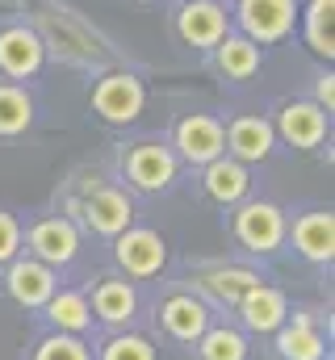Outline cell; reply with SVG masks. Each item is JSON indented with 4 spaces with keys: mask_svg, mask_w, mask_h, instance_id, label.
I'll return each instance as SVG.
<instances>
[{
    "mask_svg": "<svg viewBox=\"0 0 335 360\" xmlns=\"http://www.w3.org/2000/svg\"><path fill=\"white\" fill-rule=\"evenodd\" d=\"M42 310H46V319H51L63 335H80L84 327L92 323L88 297H84V293H72V289H63V293L55 289V293L46 297V306H42Z\"/></svg>",
    "mask_w": 335,
    "mask_h": 360,
    "instance_id": "obj_20",
    "label": "cell"
},
{
    "mask_svg": "<svg viewBox=\"0 0 335 360\" xmlns=\"http://www.w3.org/2000/svg\"><path fill=\"white\" fill-rule=\"evenodd\" d=\"M214 51H218V68L227 80H251L260 72V46L251 38H222Z\"/></svg>",
    "mask_w": 335,
    "mask_h": 360,
    "instance_id": "obj_21",
    "label": "cell"
},
{
    "mask_svg": "<svg viewBox=\"0 0 335 360\" xmlns=\"http://www.w3.org/2000/svg\"><path fill=\"white\" fill-rule=\"evenodd\" d=\"M143 4H151V0H143Z\"/></svg>",
    "mask_w": 335,
    "mask_h": 360,
    "instance_id": "obj_30",
    "label": "cell"
},
{
    "mask_svg": "<svg viewBox=\"0 0 335 360\" xmlns=\"http://www.w3.org/2000/svg\"><path fill=\"white\" fill-rule=\"evenodd\" d=\"M42 55H46V51H42V38H38L34 30L13 25V30L0 34V72H4V76H13V80L38 76Z\"/></svg>",
    "mask_w": 335,
    "mask_h": 360,
    "instance_id": "obj_12",
    "label": "cell"
},
{
    "mask_svg": "<svg viewBox=\"0 0 335 360\" xmlns=\"http://www.w3.org/2000/svg\"><path fill=\"white\" fill-rule=\"evenodd\" d=\"M4 289L17 306L25 310H42L46 297L55 293V269H46L42 260L25 256V260H8V272H4Z\"/></svg>",
    "mask_w": 335,
    "mask_h": 360,
    "instance_id": "obj_6",
    "label": "cell"
},
{
    "mask_svg": "<svg viewBox=\"0 0 335 360\" xmlns=\"http://www.w3.org/2000/svg\"><path fill=\"white\" fill-rule=\"evenodd\" d=\"M88 310H96V319L109 323V327H126V323L134 319V310H139V293L130 289V281L105 276V281L92 289V306H88Z\"/></svg>",
    "mask_w": 335,
    "mask_h": 360,
    "instance_id": "obj_17",
    "label": "cell"
},
{
    "mask_svg": "<svg viewBox=\"0 0 335 360\" xmlns=\"http://www.w3.org/2000/svg\"><path fill=\"white\" fill-rule=\"evenodd\" d=\"M293 248L315 260V264H327L335 256V222L327 210H315V214H302L293 222Z\"/></svg>",
    "mask_w": 335,
    "mask_h": 360,
    "instance_id": "obj_15",
    "label": "cell"
},
{
    "mask_svg": "<svg viewBox=\"0 0 335 360\" xmlns=\"http://www.w3.org/2000/svg\"><path fill=\"white\" fill-rule=\"evenodd\" d=\"M34 360H92V352L84 348L76 335H46L38 348H34Z\"/></svg>",
    "mask_w": 335,
    "mask_h": 360,
    "instance_id": "obj_27",
    "label": "cell"
},
{
    "mask_svg": "<svg viewBox=\"0 0 335 360\" xmlns=\"http://www.w3.org/2000/svg\"><path fill=\"white\" fill-rule=\"evenodd\" d=\"M160 323H164V331L172 335V340L197 344V340L206 335V327H210V310H206V302H197L193 293H176V297L164 302Z\"/></svg>",
    "mask_w": 335,
    "mask_h": 360,
    "instance_id": "obj_14",
    "label": "cell"
},
{
    "mask_svg": "<svg viewBox=\"0 0 335 360\" xmlns=\"http://www.w3.org/2000/svg\"><path fill=\"white\" fill-rule=\"evenodd\" d=\"M176 30L189 46H218L227 38V8L218 0H189L176 13Z\"/></svg>",
    "mask_w": 335,
    "mask_h": 360,
    "instance_id": "obj_8",
    "label": "cell"
},
{
    "mask_svg": "<svg viewBox=\"0 0 335 360\" xmlns=\"http://www.w3.org/2000/svg\"><path fill=\"white\" fill-rule=\"evenodd\" d=\"M101 360H156V348L143 335H109L101 344Z\"/></svg>",
    "mask_w": 335,
    "mask_h": 360,
    "instance_id": "obj_26",
    "label": "cell"
},
{
    "mask_svg": "<svg viewBox=\"0 0 335 360\" xmlns=\"http://www.w3.org/2000/svg\"><path fill=\"white\" fill-rule=\"evenodd\" d=\"M201 360H248V340L231 327H206V335L197 340Z\"/></svg>",
    "mask_w": 335,
    "mask_h": 360,
    "instance_id": "obj_24",
    "label": "cell"
},
{
    "mask_svg": "<svg viewBox=\"0 0 335 360\" xmlns=\"http://www.w3.org/2000/svg\"><path fill=\"white\" fill-rule=\"evenodd\" d=\"M235 239L255 256H272L285 243V214L272 201H248L235 214Z\"/></svg>",
    "mask_w": 335,
    "mask_h": 360,
    "instance_id": "obj_1",
    "label": "cell"
},
{
    "mask_svg": "<svg viewBox=\"0 0 335 360\" xmlns=\"http://www.w3.org/2000/svg\"><path fill=\"white\" fill-rule=\"evenodd\" d=\"M113 256H118V264L130 272V276H156L168 260V248L156 231L126 226V231L118 235V243H113Z\"/></svg>",
    "mask_w": 335,
    "mask_h": 360,
    "instance_id": "obj_5",
    "label": "cell"
},
{
    "mask_svg": "<svg viewBox=\"0 0 335 360\" xmlns=\"http://www.w3.org/2000/svg\"><path fill=\"white\" fill-rule=\"evenodd\" d=\"M227 151L239 164H260L272 151V126L264 117H235L227 130Z\"/></svg>",
    "mask_w": 335,
    "mask_h": 360,
    "instance_id": "obj_16",
    "label": "cell"
},
{
    "mask_svg": "<svg viewBox=\"0 0 335 360\" xmlns=\"http://www.w3.org/2000/svg\"><path fill=\"white\" fill-rule=\"evenodd\" d=\"M176 147H180V155L189 164H214L227 151V130L206 113H189L176 126Z\"/></svg>",
    "mask_w": 335,
    "mask_h": 360,
    "instance_id": "obj_9",
    "label": "cell"
},
{
    "mask_svg": "<svg viewBox=\"0 0 335 360\" xmlns=\"http://www.w3.org/2000/svg\"><path fill=\"white\" fill-rule=\"evenodd\" d=\"M126 176L143 193H160V188H168L176 180V155L168 147H160V143H139L126 155Z\"/></svg>",
    "mask_w": 335,
    "mask_h": 360,
    "instance_id": "obj_10",
    "label": "cell"
},
{
    "mask_svg": "<svg viewBox=\"0 0 335 360\" xmlns=\"http://www.w3.org/2000/svg\"><path fill=\"white\" fill-rule=\"evenodd\" d=\"M143 105H147V89H143V80L130 76V72L105 76V80L96 84V92H92V109H96L105 122H113V126L134 122V117L143 113Z\"/></svg>",
    "mask_w": 335,
    "mask_h": 360,
    "instance_id": "obj_2",
    "label": "cell"
},
{
    "mask_svg": "<svg viewBox=\"0 0 335 360\" xmlns=\"http://www.w3.org/2000/svg\"><path fill=\"white\" fill-rule=\"evenodd\" d=\"M277 130H281L285 143H293L302 151H315L327 139V109H319L315 101H289L277 117Z\"/></svg>",
    "mask_w": 335,
    "mask_h": 360,
    "instance_id": "obj_11",
    "label": "cell"
},
{
    "mask_svg": "<svg viewBox=\"0 0 335 360\" xmlns=\"http://www.w3.org/2000/svg\"><path fill=\"white\" fill-rule=\"evenodd\" d=\"M17 248H21V226H17V218H13V214H4V210H0V264L17 260Z\"/></svg>",
    "mask_w": 335,
    "mask_h": 360,
    "instance_id": "obj_28",
    "label": "cell"
},
{
    "mask_svg": "<svg viewBox=\"0 0 335 360\" xmlns=\"http://www.w3.org/2000/svg\"><path fill=\"white\" fill-rule=\"evenodd\" d=\"M298 21L293 0H239V25L251 42H281Z\"/></svg>",
    "mask_w": 335,
    "mask_h": 360,
    "instance_id": "obj_3",
    "label": "cell"
},
{
    "mask_svg": "<svg viewBox=\"0 0 335 360\" xmlns=\"http://www.w3.org/2000/svg\"><path fill=\"white\" fill-rule=\"evenodd\" d=\"M235 310H239V319H244L248 331H255V335H272V331L285 323L289 302H285L281 289H272V285H255V289H248V293L239 297Z\"/></svg>",
    "mask_w": 335,
    "mask_h": 360,
    "instance_id": "obj_13",
    "label": "cell"
},
{
    "mask_svg": "<svg viewBox=\"0 0 335 360\" xmlns=\"http://www.w3.org/2000/svg\"><path fill=\"white\" fill-rule=\"evenodd\" d=\"M277 352H281V360H323L327 356V340L319 335V327L306 314H298L293 323L277 327Z\"/></svg>",
    "mask_w": 335,
    "mask_h": 360,
    "instance_id": "obj_18",
    "label": "cell"
},
{
    "mask_svg": "<svg viewBox=\"0 0 335 360\" xmlns=\"http://www.w3.org/2000/svg\"><path fill=\"white\" fill-rule=\"evenodd\" d=\"M260 285V276L248 269H210L201 272V289L210 293V297H218V302H227V306H239V297Z\"/></svg>",
    "mask_w": 335,
    "mask_h": 360,
    "instance_id": "obj_22",
    "label": "cell"
},
{
    "mask_svg": "<svg viewBox=\"0 0 335 360\" xmlns=\"http://www.w3.org/2000/svg\"><path fill=\"white\" fill-rule=\"evenodd\" d=\"M72 210L80 214L96 235H109V239H118V235L134 222V205H130V197L118 193V188H92V193H88L84 201H76Z\"/></svg>",
    "mask_w": 335,
    "mask_h": 360,
    "instance_id": "obj_4",
    "label": "cell"
},
{
    "mask_svg": "<svg viewBox=\"0 0 335 360\" xmlns=\"http://www.w3.org/2000/svg\"><path fill=\"white\" fill-rule=\"evenodd\" d=\"M30 252L46 269H63V264H72L80 256V235H76V226L68 218H42L30 231Z\"/></svg>",
    "mask_w": 335,
    "mask_h": 360,
    "instance_id": "obj_7",
    "label": "cell"
},
{
    "mask_svg": "<svg viewBox=\"0 0 335 360\" xmlns=\"http://www.w3.org/2000/svg\"><path fill=\"white\" fill-rule=\"evenodd\" d=\"M306 42L315 55H335V0H310L306 8Z\"/></svg>",
    "mask_w": 335,
    "mask_h": 360,
    "instance_id": "obj_23",
    "label": "cell"
},
{
    "mask_svg": "<svg viewBox=\"0 0 335 360\" xmlns=\"http://www.w3.org/2000/svg\"><path fill=\"white\" fill-rule=\"evenodd\" d=\"M30 117H34L30 92L13 89V84H0V134H4V139L21 134V130L30 126Z\"/></svg>",
    "mask_w": 335,
    "mask_h": 360,
    "instance_id": "obj_25",
    "label": "cell"
},
{
    "mask_svg": "<svg viewBox=\"0 0 335 360\" xmlns=\"http://www.w3.org/2000/svg\"><path fill=\"white\" fill-rule=\"evenodd\" d=\"M315 105L331 113V105H335V84H331V76H323V80H319V101H315Z\"/></svg>",
    "mask_w": 335,
    "mask_h": 360,
    "instance_id": "obj_29",
    "label": "cell"
},
{
    "mask_svg": "<svg viewBox=\"0 0 335 360\" xmlns=\"http://www.w3.org/2000/svg\"><path fill=\"white\" fill-rule=\"evenodd\" d=\"M201 184H206V193H210L218 205H235V201H244L248 188H251L248 168H244L239 160H227V155H218L214 164H206Z\"/></svg>",
    "mask_w": 335,
    "mask_h": 360,
    "instance_id": "obj_19",
    "label": "cell"
}]
</instances>
